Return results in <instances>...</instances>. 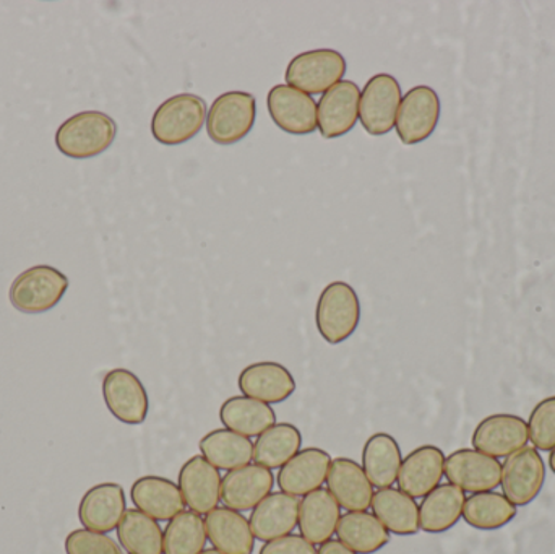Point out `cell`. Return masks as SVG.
Returning <instances> with one entry per match:
<instances>
[{"mask_svg": "<svg viewBox=\"0 0 555 554\" xmlns=\"http://www.w3.org/2000/svg\"><path fill=\"white\" fill-rule=\"evenodd\" d=\"M207 103L192 93L176 94L153 114L152 133L163 145H181L194 139L207 120Z\"/></svg>", "mask_w": 555, "mask_h": 554, "instance_id": "2", "label": "cell"}, {"mask_svg": "<svg viewBox=\"0 0 555 554\" xmlns=\"http://www.w3.org/2000/svg\"><path fill=\"white\" fill-rule=\"evenodd\" d=\"M223 428L246 438H259L267 429L276 425V413L269 403L249 397H231L220 409Z\"/></svg>", "mask_w": 555, "mask_h": 554, "instance_id": "28", "label": "cell"}, {"mask_svg": "<svg viewBox=\"0 0 555 554\" xmlns=\"http://www.w3.org/2000/svg\"><path fill=\"white\" fill-rule=\"evenodd\" d=\"M275 487V477L270 468L262 465H246L228 472L221 481V501L224 506L237 513L254 511Z\"/></svg>", "mask_w": 555, "mask_h": 554, "instance_id": "15", "label": "cell"}, {"mask_svg": "<svg viewBox=\"0 0 555 554\" xmlns=\"http://www.w3.org/2000/svg\"><path fill=\"white\" fill-rule=\"evenodd\" d=\"M361 321V302L358 293L346 282L325 286L315 308V324L323 340L330 345L348 340Z\"/></svg>", "mask_w": 555, "mask_h": 554, "instance_id": "3", "label": "cell"}, {"mask_svg": "<svg viewBox=\"0 0 555 554\" xmlns=\"http://www.w3.org/2000/svg\"><path fill=\"white\" fill-rule=\"evenodd\" d=\"M401 104V87L390 74H377L365 83L359 101V119L365 132L385 136L397 123Z\"/></svg>", "mask_w": 555, "mask_h": 554, "instance_id": "7", "label": "cell"}, {"mask_svg": "<svg viewBox=\"0 0 555 554\" xmlns=\"http://www.w3.org/2000/svg\"><path fill=\"white\" fill-rule=\"evenodd\" d=\"M446 477L463 493H486L501 487L502 464L475 449H460L446 459Z\"/></svg>", "mask_w": 555, "mask_h": 554, "instance_id": "11", "label": "cell"}, {"mask_svg": "<svg viewBox=\"0 0 555 554\" xmlns=\"http://www.w3.org/2000/svg\"><path fill=\"white\" fill-rule=\"evenodd\" d=\"M361 90L358 83L343 80L330 88L317 104V127L323 139L345 136L359 119Z\"/></svg>", "mask_w": 555, "mask_h": 554, "instance_id": "12", "label": "cell"}, {"mask_svg": "<svg viewBox=\"0 0 555 554\" xmlns=\"http://www.w3.org/2000/svg\"><path fill=\"white\" fill-rule=\"evenodd\" d=\"M133 506L142 511L156 523H169L179 514L184 513V498L179 485L168 478L149 477L139 478L130 490Z\"/></svg>", "mask_w": 555, "mask_h": 554, "instance_id": "22", "label": "cell"}, {"mask_svg": "<svg viewBox=\"0 0 555 554\" xmlns=\"http://www.w3.org/2000/svg\"><path fill=\"white\" fill-rule=\"evenodd\" d=\"M299 498L291 494L272 493L253 511L249 524L254 537L269 543L281 537L291 536L299 524Z\"/></svg>", "mask_w": 555, "mask_h": 554, "instance_id": "23", "label": "cell"}, {"mask_svg": "<svg viewBox=\"0 0 555 554\" xmlns=\"http://www.w3.org/2000/svg\"><path fill=\"white\" fill-rule=\"evenodd\" d=\"M259 554H317L315 546L302 536H286L266 543Z\"/></svg>", "mask_w": 555, "mask_h": 554, "instance_id": "38", "label": "cell"}, {"mask_svg": "<svg viewBox=\"0 0 555 554\" xmlns=\"http://www.w3.org/2000/svg\"><path fill=\"white\" fill-rule=\"evenodd\" d=\"M446 454L437 446L414 449L401 464L398 487L408 497L426 498L436 490L446 475Z\"/></svg>", "mask_w": 555, "mask_h": 554, "instance_id": "20", "label": "cell"}, {"mask_svg": "<svg viewBox=\"0 0 555 554\" xmlns=\"http://www.w3.org/2000/svg\"><path fill=\"white\" fill-rule=\"evenodd\" d=\"M517 516V506L511 503L504 494L486 491L476 493L465 501L463 519L473 529L499 530L511 524Z\"/></svg>", "mask_w": 555, "mask_h": 554, "instance_id": "33", "label": "cell"}, {"mask_svg": "<svg viewBox=\"0 0 555 554\" xmlns=\"http://www.w3.org/2000/svg\"><path fill=\"white\" fill-rule=\"evenodd\" d=\"M546 481V465L534 448H524L508 455L502 465L501 487L514 506L525 507L540 497Z\"/></svg>", "mask_w": 555, "mask_h": 554, "instance_id": "8", "label": "cell"}, {"mask_svg": "<svg viewBox=\"0 0 555 554\" xmlns=\"http://www.w3.org/2000/svg\"><path fill=\"white\" fill-rule=\"evenodd\" d=\"M68 279L51 266H36L13 280L9 298L13 308L23 314H42L51 311L64 298Z\"/></svg>", "mask_w": 555, "mask_h": 554, "instance_id": "4", "label": "cell"}, {"mask_svg": "<svg viewBox=\"0 0 555 554\" xmlns=\"http://www.w3.org/2000/svg\"><path fill=\"white\" fill-rule=\"evenodd\" d=\"M550 467H551V471H553L554 475H555V448L553 449V451H551Z\"/></svg>", "mask_w": 555, "mask_h": 554, "instance_id": "40", "label": "cell"}, {"mask_svg": "<svg viewBox=\"0 0 555 554\" xmlns=\"http://www.w3.org/2000/svg\"><path fill=\"white\" fill-rule=\"evenodd\" d=\"M163 530L159 524L139 510L124 514L117 539L129 554H163Z\"/></svg>", "mask_w": 555, "mask_h": 554, "instance_id": "34", "label": "cell"}, {"mask_svg": "<svg viewBox=\"0 0 555 554\" xmlns=\"http://www.w3.org/2000/svg\"><path fill=\"white\" fill-rule=\"evenodd\" d=\"M127 511L126 491L117 484H101L81 498L78 519L83 529L109 533L117 530Z\"/></svg>", "mask_w": 555, "mask_h": 554, "instance_id": "17", "label": "cell"}, {"mask_svg": "<svg viewBox=\"0 0 555 554\" xmlns=\"http://www.w3.org/2000/svg\"><path fill=\"white\" fill-rule=\"evenodd\" d=\"M257 100L247 91L220 94L207 114V132L215 143L233 145L249 136L256 124Z\"/></svg>", "mask_w": 555, "mask_h": 554, "instance_id": "5", "label": "cell"}, {"mask_svg": "<svg viewBox=\"0 0 555 554\" xmlns=\"http://www.w3.org/2000/svg\"><path fill=\"white\" fill-rule=\"evenodd\" d=\"M317 554H358L349 550L348 546L343 545L339 540H328V542L320 545L319 552Z\"/></svg>", "mask_w": 555, "mask_h": 554, "instance_id": "39", "label": "cell"}, {"mask_svg": "<svg viewBox=\"0 0 555 554\" xmlns=\"http://www.w3.org/2000/svg\"><path fill=\"white\" fill-rule=\"evenodd\" d=\"M220 471L204 455H194L182 465L179 472V490L184 498L185 506L201 516H207L217 510L221 501Z\"/></svg>", "mask_w": 555, "mask_h": 554, "instance_id": "13", "label": "cell"}, {"mask_svg": "<svg viewBox=\"0 0 555 554\" xmlns=\"http://www.w3.org/2000/svg\"><path fill=\"white\" fill-rule=\"evenodd\" d=\"M528 441V423L521 416L499 413L488 416L476 426L472 445L475 451L502 459L527 448Z\"/></svg>", "mask_w": 555, "mask_h": 554, "instance_id": "14", "label": "cell"}, {"mask_svg": "<svg viewBox=\"0 0 555 554\" xmlns=\"http://www.w3.org/2000/svg\"><path fill=\"white\" fill-rule=\"evenodd\" d=\"M198 448L202 455L218 471L233 472L246 467L254 459L253 441L227 428L205 435Z\"/></svg>", "mask_w": 555, "mask_h": 554, "instance_id": "30", "label": "cell"}, {"mask_svg": "<svg viewBox=\"0 0 555 554\" xmlns=\"http://www.w3.org/2000/svg\"><path fill=\"white\" fill-rule=\"evenodd\" d=\"M465 501V493L455 485H439L421 503V530L426 533H443L453 529L463 517Z\"/></svg>", "mask_w": 555, "mask_h": 554, "instance_id": "29", "label": "cell"}, {"mask_svg": "<svg viewBox=\"0 0 555 554\" xmlns=\"http://www.w3.org/2000/svg\"><path fill=\"white\" fill-rule=\"evenodd\" d=\"M403 455L400 445L393 436L377 433L371 436L362 449V471L367 475L372 487L378 490L391 488L400 475Z\"/></svg>", "mask_w": 555, "mask_h": 554, "instance_id": "26", "label": "cell"}, {"mask_svg": "<svg viewBox=\"0 0 555 554\" xmlns=\"http://www.w3.org/2000/svg\"><path fill=\"white\" fill-rule=\"evenodd\" d=\"M326 485L339 507L348 513H364L372 506L374 487L361 465L351 459H333Z\"/></svg>", "mask_w": 555, "mask_h": 554, "instance_id": "21", "label": "cell"}, {"mask_svg": "<svg viewBox=\"0 0 555 554\" xmlns=\"http://www.w3.org/2000/svg\"><path fill=\"white\" fill-rule=\"evenodd\" d=\"M339 542L358 554H374L390 543V532L380 520L369 513H348L341 516L336 529Z\"/></svg>", "mask_w": 555, "mask_h": 554, "instance_id": "31", "label": "cell"}, {"mask_svg": "<svg viewBox=\"0 0 555 554\" xmlns=\"http://www.w3.org/2000/svg\"><path fill=\"white\" fill-rule=\"evenodd\" d=\"M267 104L273 123L284 132L293 136L315 132L317 103L310 94L289 85H276L270 90Z\"/></svg>", "mask_w": 555, "mask_h": 554, "instance_id": "16", "label": "cell"}, {"mask_svg": "<svg viewBox=\"0 0 555 554\" xmlns=\"http://www.w3.org/2000/svg\"><path fill=\"white\" fill-rule=\"evenodd\" d=\"M207 540V527L201 514L184 511L166 526L163 554H202Z\"/></svg>", "mask_w": 555, "mask_h": 554, "instance_id": "35", "label": "cell"}, {"mask_svg": "<svg viewBox=\"0 0 555 554\" xmlns=\"http://www.w3.org/2000/svg\"><path fill=\"white\" fill-rule=\"evenodd\" d=\"M103 399L111 415L126 425H142L149 416V394L132 371H109L103 379Z\"/></svg>", "mask_w": 555, "mask_h": 554, "instance_id": "10", "label": "cell"}, {"mask_svg": "<svg viewBox=\"0 0 555 554\" xmlns=\"http://www.w3.org/2000/svg\"><path fill=\"white\" fill-rule=\"evenodd\" d=\"M346 74V59L335 49H313L289 62L286 81L307 94H323L339 83Z\"/></svg>", "mask_w": 555, "mask_h": 554, "instance_id": "6", "label": "cell"}, {"mask_svg": "<svg viewBox=\"0 0 555 554\" xmlns=\"http://www.w3.org/2000/svg\"><path fill=\"white\" fill-rule=\"evenodd\" d=\"M339 519H341V507L328 490L320 488L300 501L297 527L300 536L312 545H323L332 540L338 529Z\"/></svg>", "mask_w": 555, "mask_h": 554, "instance_id": "25", "label": "cell"}, {"mask_svg": "<svg viewBox=\"0 0 555 554\" xmlns=\"http://www.w3.org/2000/svg\"><path fill=\"white\" fill-rule=\"evenodd\" d=\"M302 448V435L291 423H276L257 438L254 461L262 467L276 471L284 467Z\"/></svg>", "mask_w": 555, "mask_h": 554, "instance_id": "32", "label": "cell"}, {"mask_svg": "<svg viewBox=\"0 0 555 554\" xmlns=\"http://www.w3.org/2000/svg\"><path fill=\"white\" fill-rule=\"evenodd\" d=\"M241 394L259 402L276 405L286 402L296 392V381L283 364L260 361L244 368L237 379Z\"/></svg>", "mask_w": 555, "mask_h": 554, "instance_id": "19", "label": "cell"}, {"mask_svg": "<svg viewBox=\"0 0 555 554\" xmlns=\"http://www.w3.org/2000/svg\"><path fill=\"white\" fill-rule=\"evenodd\" d=\"M439 119V94L433 88L420 85L401 98L395 129L404 145H416L433 136Z\"/></svg>", "mask_w": 555, "mask_h": 554, "instance_id": "9", "label": "cell"}, {"mask_svg": "<svg viewBox=\"0 0 555 554\" xmlns=\"http://www.w3.org/2000/svg\"><path fill=\"white\" fill-rule=\"evenodd\" d=\"M202 554H223L221 552H218V550L211 549V550H205Z\"/></svg>", "mask_w": 555, "mask_h": 554, "instance_id": "41", "label": "cell"}, {"mask_svg": "<svg viewBox=\"0 0 555 554\" xmlns=\"http://www.w3.org/2000/svg\"><path fill=\"white\" fill-rule=\"evenodd\" d=\"M528 438L537 451L551 452L555 448V396L534 407L528 422Z\"/></svg>", "mask_w": 555, "mask_h": 554, "instance_id": "36", "label": "cell"}, {"mask_svg": "<svg viewBox=\"0 0 555 554\" xmlns=\"http://www.w3.org/2000/svg\"><path fill=\"white\" fill-rule=\"evenodd\" d=\"M117 136V124L101 111H83L65 120L55 132V146L62 155L88 159L106 152Z\"/></svg>", "mask_w": 555, "mask_h": 554, "instance_id": "1", "label": "cell"}, {"mask_svg": "<svg viewBox=\"0 0 555 554\" xmlns=\"http://www.w3.org/2000/svg\"><path fill=\"white\" fill-rule=\"evenodd\" d=\"M371 507L382 526L395 536H416L421 530L420 506L414 498L408 497L401 490H378Z\"/></svg>", "mask_w": 555, "mask_h": 554, "instance_id": "27", "label": "cell"}, {"mask_svg": "<svg viewBox=\"0 0 555 554\" xmlns=\"http://www.w3.org/2000/svg\"><path fill=\"white\" fill-rule=\"evenodd\" d=\"M65 552L67 554H122L116 540L107 537V533L87 529L74 530L68 533L65 539Z\"/></svg>", "mask_w": 555, "mask_h": 554, "instance_id": "37", "label": "cell"}, {"mask_svg": "<svg viewBox=\"0 0 555 554\" xmlns=\"http://www.w3.org/2000/svg\"><path fill=\"white\" fill-rule=\"evenodd\" d=\"M332 458L319 448H307L278 472V487L291 497H307L326 484Z\"/></svg>", "mask_w": 555, "mask_h": 554, "instance_id": "18", "label": "cell"}, {"mask_svg": "<svg viewBox=\"0 0 555 554\" xmlns=\"http://www.w3.org/2000/svg\"><path fill=\"white\" fill-rule=\"evenodd\" d=\"M208 540L223 554H253L256 537L249 520L230 507H217L205 517Z\"/></svg>", "mask_w": 555, "mask_h": 554, "instance_id": "24", "label": "cell"}]
</instances>
